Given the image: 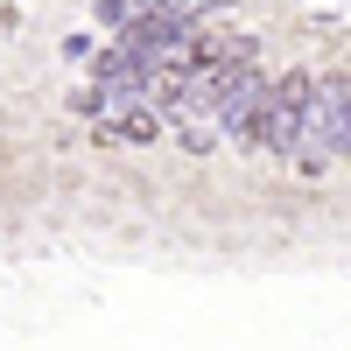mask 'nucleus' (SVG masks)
Listing matches in <instances>:
<instances>
[{"label":"nucleus","mask_w":351,"mask_h":351,"mask_svg":"<svg viewBox=\"0 0 351 351\" xmlns=\"http://www.w3.org/2000/svg\"><path fill=\"white\" fill-rule=\"evenodd\" d=\"M155 134H162V112H148V106H120V112L99 127V141H134V148H141V141H155Z\"/></svg>","instance_id":"obj_4"},{"label":"nucleus","mask_w":351,"mask_h":351,"mask_svg":"<svg viewBox=\"0 0 351 351\" xmlns=\"http://www.w3.org/2000/svg\"><path fill=\"white\" fill-rule=\"evenodd\" d=\"M176 141H183L190 155H211V148H218V134H211V127H197V120H183V127H176Z\"/></svg>","instance_id":"obj_5"},{"label":"nucleus","mask_w":351,"mask_h":351,"mask_svg":"<svg viewBox=\"0 0 351 351\" xmlns=\"http://www.w3.org/2000/svg\"><path fill=\"white\" fill-rule=\"evenodd\" d=\"M148 71H155V56H141L134 43H120V49L99 56V84H106V92H120V99H134L141 84H148Z\"/></svg>","instance_id":"obj_3"},{"label":"nucleus","mask_w":351,"mask_h":351,"mask_svg":"<svg viewBox=\"0 0 351 351\" xmlns=\"http://www.w3.org/2000/svg\"><path fill=\"white\" fill-rule=\"evenodd\" d=\"M309 92H316V77H309V71H288V77H274L267 92H260V106L246 112L239 141H246V148L295 155L302 141H309Z\"/></svg>","instance_id":"obj_1"},{"label":"nucleus","mask_w":351,"mask_h":351,"mask_svg":"<svg viewBox=\"0 0 351 351\" xmlns=\"http://www.w3.org/2000/svg\"><path fill=\"white\" fill-rule=\"evenodd\" d=\"M127 14H134L127 0H99V21H106V28H127Z\"/></svg>","instance_id":"obj_7"},{"label":"nucleus","mask_w":351,"mask_h":351,"mask_svg":"<svg viewBox=\"0 0 351 351\" xmlns=\"http://www.w3.org/2000/svg\"><path fill=\"white\" fill-rule=\"evenodd\" d=\"M316 155H351V77H316L309 92V141Z\"/></svg>","instance_id":"obj_2"},{"label":"nucleus","mask_w":351,"mask_h":351,"mask_svg":"<svg viewBox=\"0 0 351 351\" xmlns=\"http://www.w3.org/2000/svg\"><path fill=\"white\" fill-rule=\"evenodd\" d=\"M106 99H112V92H106V84H84V92H77L71 106H77V112H106Z\"/></svg>","instance_id":"obj_6"}]
</instances>
